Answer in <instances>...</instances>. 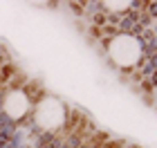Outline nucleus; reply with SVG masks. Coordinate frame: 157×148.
<instances>
[{"label": "nucleus", "mask_w": 157, "mask_h": 148, "mask_svg": "<svg viewBox=\"0 0 157 148\" xmlns=\"http://www.w3.org/2000/svg\"><path fill=\"white\" fill-rule=\"evenodd\" d=\"M101 45L105 49L108 63L121 74L135 72L144 59V45L137 34H112L101 38Z\"/></svg>", "instance_id": "2"}, {"label": "nucleus", "mask_w": 157, "mask_h": 148, "mask_svg": "<svg viewBox=\"0 0 157 148\" xmlns=\"http://www.w3.org/2000/svg\"><path fill=\"white\" fill-rule=\"evenodd\" d=\"M70 115H72V108L63 99L45 92L34 105L29 126L43 137H56L61 132H65V128L70 126V121H72Z\"/></svg>", "instance_id": "1"}]
</instances>
